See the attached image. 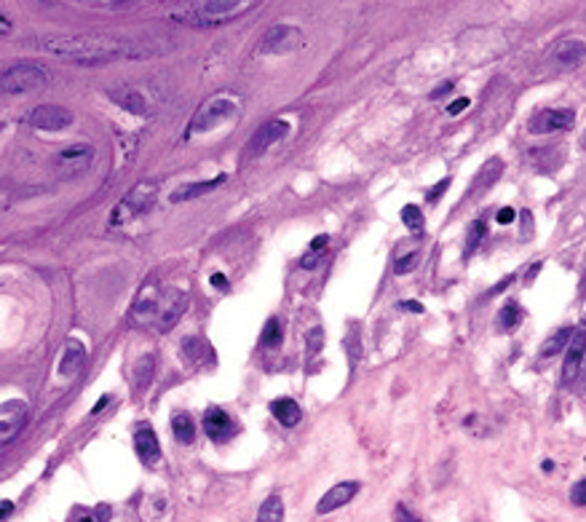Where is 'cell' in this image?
<instances>
[{"label":"cell","instance_id":"19","mask_svg":"<svg viewBox=\"0 0 586 522\" xmlns=\"http://www.w3.org/2000/svg\"><path fill=\"white\" fill-rule=\"evenodd\" d=\"M270 413H273V418L281 423V426H287V428H292L300 423L303 418V410H300V404L290 397H281V399H273L270 402Z\"/></svg>","mask_w":586,"mask_h":522},{"label":"cell","instance_id":"4","mask_svg":"<svg viewBox=\"0 0 586 522\" xmlns=\"http://www.w3.org/2000/svg\"><path fill=\"white\" fill-rule=\"evenodd\" d=\"M257 0H198L193 6V22L195 25H220L230 22L249 11Z\"/></svg>","mask_w":586,"mask_h":522},{"label":"cell","instance_id":"31","mask_svg":"<svg viewBox=\"0 0 586 522\" xmlns=\"http://www.w3.org/2000/svg\"><path fill=\"white\" fill-rule=\"evenodd\" d=\"M570 501H573L576 506H586V479L576 482V485L570 488Z\"/></svg>","mask_w":586,"mask_h":522},{"label":"cell","instance_id":"13","mask_svg":"<svg viewBox=\"0 0 586 522\" xmlns=\"http://www.w3.org/2000/svg\"><path fill=\"white\" fill-rule=\"evenodd\" d=\"M576 124V113L573 110H543L530 121V131L533 134H549V131H565L573 129Z\"/></svg>","mask_w":586,"mask_h":522},{"label":"cell","instance_id":"48","mask_svg":"<svg viewBox=\"0 0 586 522\" xmlns=\"http://www.w3.org/2000/svg\"><path fill=\"white\" fill-rule=\"evenodd\" d=\"M584 274H586V271H584Z\"/></svg>","mask_w":586,"mask_h":522},{"label":"cell","instance_id":"29","mask_svg":"<svg viewBox=\"0 0 586 522\" xmlns=\"http://www.w3.org/2000/svg\"><path fill=\"white\" fill-rule=\"evenodd\" d=\"M321 348H324V329H321V327H314V329L308 332V338H305V351H308V356H316Z\"/></svg>","mask_w":586,"mask_h":522},{"label":"cell","instance_id":"20","mask_svg":"<svg viewBox=\"0 0 586 522\" xmlns=\"http://www.w3.org/2000/svg\"><path fill=\"white\" fill-rule=\"evenodd\" d=\"M225 182V174H217L215 180H209V182H191V185H182V188H177L174 193H171V201L177 204V201H191V199H198V196H204V193H209V191H215L217 185Z\"/></svg>","mask_w":586,"mask_h":522},{"label":"cell","instance_id":"36","mask_svg":"<svg viewBox=\"0 0 586 522\" xmlns=\"http://www.w3.org/2000/svg\"><path fill=\"white\" fill-rule=\"evenodd\" d=\"M396 522H420L415 514H410L407 512V506L404 503H396Z\"/></svg>","mask_w":586,"mask_h":522},{"label":"cell","instance_id":"8","mask_svg":"<svg viewBox=\"0 0 586 522\" xmlns=\"http://www.w3.org/2000/svg\"><path fill=\"white\" fill-rule=\"evenodd\" d=\"M188 308V292H180V290H164L161 292V300H158V314H155V329L161 332H169L174 324L180 322V316L185 314Z\"/></svg>","mask_w":586,"mask_h":522},{"label":"cell","instance_id":"40","mask_svg":"<svg viewBox=\"0 0 586 522\" xmlns=\"http://www.w3.org/2000/svg\"><path fill=\"white\" fill-rule=\"evenodd\" d=\"M11 512H14V503H11V501H0V522L6 520Z\"/></svg>","mask_w":586,"mask_h":522},{"label":"cell","instance_id":"32","mask_svg":"<svg viewBox=\"0 0 586 522\" xmlns=\"http://www.w3.org/2000/svg\"><path fill=\"white\" fill-rule=\"evenodd\" d=\"M447 188H450V177H444L437 188H431V191H428V204H437V201L442 199V193H444Z\"/></svg>","mask_w":586,"mask_h":522},{"label":"cell","instance_id":"21","mask_svg":"<svg viewBox=\"0 0 586 522\" xmlns=\"http://www.w3.org/2000/svg\"><path fill=\"white\" fill-rule=\"evenodd\" d=\"M110 97L118 102L121 107H126L129 113H137V116H145L147 113V102L142 97V91H137V89H118Z\"/></svg>","mask_w":586,"mask_h":522},{"label":"cell","instance_id":"28","mask_svg":"<svg viewBox=\"0 0 586 522\" xmlns=\"http://www.w3.org/2000/svg\"><path fill=\"white\" fill-rule=\"evenodd\" d=\"M482 236H485V220H477V223L471 225L468 236H466V257H468V254H474V249L479 247Z\"/></svg>","mask_w":586,"mask_h":522},{"label":"cell","instance_id":"9","mask_svg":"<svg viewBox=\"0 0 586 522\" xmlns=\"http://www.w3.org/2000/svg\"><path fill=\"white\" fill-rule=\"evenodd\" d=\"M27 124L41 131H62V129L73 126V113L62 105H38L27 116Z\"/></svg>","mask_w":586,"mask_h":522},{"label":"cell","instance_id":"1","mask_svg":"<svg viewBox=\"0 0 586 522\" xmlns=\"http://www.w3.org/2000/svg\"><path fill=\"white\" fill-rule=\"evenodd\" d=\"M38 46L49 54L83 62V65H97L107 59H121V56H134L137 51L123 41L102 38V35H75V38H38Z\"/></svg>","mask_w":586,"mask_h":522},{"label":"cell","instance_id":"18","mask_svg":"<svg viewBox=\"0 0 586 522\" xmlns=\"http://www.w3.org/2000/svg\"><path fill=\"white\" fill-rule=\"evenodd\" d=\"M86 362V348L80 340H67V346L62 351V359H59V375L62 378H73V375L80 373Z\"/></svg>","mask_w":586,"mask_h":522},{"label":"cell","instance_id":"16","mask_svg":"<svg viewBox=\"0 0 586 522\" xmlns=\"http://www.w3.org/2000/svg\"><path fill=\"white\" fill-rule=\"evenodd\" d=\"M134 448H137V455L142 458L145 466H155L161 461V445H158V437L153 434L150 426H140L137 434H134Z\"/></svg>","mask_w":586,"mask_h":522},{"label":"cell","instance_id":"45","mask_svg":"<svg viewBox=\"0 0 586 522\" xmlns=\"http://www.w3.org/2000/svg\"><path fill=\"white\" fill-rule=\"evenodd\" d=\"M80 522H94V520H89V517H83V520H80Z\"/></svg>","mask_w":586,"mask_h":522},{"label":"cell","instance_id":"5","mask_svg":"<svg viewBox=\"0 0 586 522\" xmlns=\"http://www.w3.org/2000/svg\"><path fill=\"white\" fill-rule=\"evenodd\" d=\"M46 86V73L38 65H14L0 73V89L8 94H27Z\"/></svg>","mask_w":586,"mask_h":522},{"label":"cell","instance_id":"23","mask_svg":"<svg viewBox=\"0 0 586 522\" xmlns=\"http://www.w3.org/2000/svg\"><path fill=\"white\" fill-rule=\"evenodd\" d=\"M570 338H573V327H562V329H557L546 343H543V348H541V356L543 359H552V356H557L560 351H565L567 348V343H570Z\"/></svg>","mask_w":586,"mask_h":522},{"label":"cell","instance_id":"14","mask_svg":"<svg viewBox=\"0 0 586 522\" xmlns=\"http://www.w3.org/2000/svg\"><path fill=\"white\" fill-rule=\"evenodd\" d=\"M204 431H206L209 439H215V442H228V439L239 431V426H236V421H233L225 410L212 407V410L204 415Z\"/></svg>","mask_w":586,"mask_h":522},{"label":"cell","instance_id":"2","mask_svg":"<svg viewBox=\"0 0 586 522\" xmlns=\"http://www.w3.org/2000/svg\"><path fill=\"white\" fill-rule=\"evenodd\" d=\"M158 193H161V182L158 180H140L137 185H131L123 193V199L110 212V225H126L145 217L147 212L155 206Z\"/></svg>","mask_w":586,"mask_h":522},{"label":"cell","instance_id":"30","mask_svg":"<svg viewBox=\"0 0 586 522\" xmlns=\"http://www.w3.org/2000/svg\"><path fill=\"white\" fill-rule=\"evenodd\" d=\"M417 260H420V257H417V252H413V254H407V257H402V260H399V263H396V265H393V274H410V271H413V268H415L417 265Z\"/></svg>","mask_w":586,"mask_h":522},{"label":"cell","instance_id":"34","mask_svg":"<svg viewBox=\"0 0 586 522\" xmlns=\"http://www.w3.org/2000/svg\"><path fill=\"white\" fill-rule=\"evenodd\" d=\"M514 217H517V212H514L512 206H503V209H498V215H495L498 225H512Z\"/></svg>","mask_w":586,"mask_h":522},{"label":"cell","instance_id":"22","mask_svg":"<svg viewBox=\"0 0 586 522\" xmlns=\"http://www.w3.org/2000/svg\"><path fill=\"white\" fill-rule=\"evenodd\" d=\"M171 431H174V439L180 445H191L195 439V423L188 413H177L171 418Z\"/></svg>","mask_w":586,"mask_h":522},{"label":"cell","instance_id":"43","mask_svg":"<svg viewBox=\"0 0 586 522\" xmlns=\"http://www.w3.org/2000/svg\"><path fill=\"white\" fill-rule=\"evenodd\" d=\"M541 265H543V263H533V268L528 271V276H525V281H533V279H536V276H538V271H541Z\"/></svg>","mask_w":586,"mask_h":522},{"label":"cell","instance_id":"26","mask_svg":"<svg viewBox=\"0 0 586 522\" xmlns=\"http://www.w3.org/2000/svg\"><path fill=\"white\" fill-rule=\"evenodd\" d=\"M402 223L407 225V230H413V233H423L426 223H423V212H420V206L407 204V206L402 209Z\"/></svg>","mask_w":586,"mask_h":522},{"label":"cell","instance_id":"47","mask_svg":"<svg viewBox=\"0 0 586 522\" xmlns=\"http://www.w3.org/2000/svg\"><path fill=\"white\" fill-rule=\"evenodd\" d=\"M584 148H586V134H584Z\"/></svg>","mask_w":586,"mask_h":522},{"label":"cell","instance_id":"24","mask_svg":"<svg viewBox=\"0 0 586 522\" xmlns=\"http://www.w3.org/2000/svg\"><path fill=\"white\" fill-rule=\"evenodd\" d=\"M257 522H284V501H281V496H270L263 501V506L257 512Z\"/></svg>","mask_w":586,"mask_h":522},{"label":"cell","instance_id":"35","mask_svg":"<svg viewBox=\"0 0 586 522\" xmlns=\"http://www.w3.org/2000/svg\"><path fill=\"white\" fill-rule=\"evenodd\" d=\"M327 244H329V236H316L314 241H311V247H308V252H316V254H324V249H327Z\"/></svg>","mask_w":586,"mask_h":522},{"label":"cell","instance_id":"7","mask_svg":"<svg viewBox=\"0 0 586 522\" xmlns=\"http://www.w3.org/2000/svg\"><path fill=\"white\" fill-rule=\"evenodd\" d=\"M300 43H303V35H300L297 27L273 25L268 32L260 38L257 51H260V54H287V51L300 49Z\"/></svg>","mask_w":586,"mask_h":522},{"label":"cell","instance_id":"33","mask_svg":"<svg viewBox=\"0 0 586 522\" xmlns=\"http://www.w3.org/2000/svg\"><path fill=\"white\" fill-rule=\"evenodd\" d=\"M137 370H142V380H140V386H147V380H150V375H153V356H145V359L137 365Z\"/></svg>","mask_w":586,"mask_h":522},{"label":"cell","instance_id":"25","mask_svg":"<svg viewBox=\"0 0 586 522\" xmlns=\"http://www.w3.org/2000/svg\"><path fill=\"white\" fill-rule=\"evenodd\" d=\"M522 322V311H519V305L509 300V303H503V308H501V314H498V329L501 332H514L517 327Z\"/></svg>","mask_w":586,"mask_h":522},{"label":"cell","instance_id":"15","mask_svg":"<svg viewBox=\"0 0 586 522\" xmlns=\"http://www.w3.org/2000/svg\"><path fill=\"white\" fill-rule=\"evenodd\" d=\"M356 493H359V485H356V482H338L335 488H329V490L321 496L316 512L318 514H329V512H335V509L345 506V503L356 496Z\"/></svg>","mask_w":586,"mask_h":522},{"label":"cell","instance_id":"44","mask_svg":"<svg viewBox=\"0 0 586 522\" xmlns=\"http://www.w3.org/2000/svg\"><path fill=\"white\" fill-rule=\"evenodd\" d=\"M541 469H543V472H552V469H554V461H543Z\"/></svg>","mask_w":586,"mask_h":522},{"label":"cell","instance_id":"38","mask_svg":"<svg viewBox=\"0 0 586 522\" xmlns=\"http://www.w3.org/2000/svg\"><path fill=\"white\" fill-rule=\"evenodd\" d=\"M453 91V80H447V83H442V86H437L434 91H431V97L434 100H440V97H444V94H450Z\"/></svg>","mask_w":586,"mask_h":522},{"label":"cell","instance_id":"27","mask_svg":"<svg viewBox=\"0 0 586 522\" xmlns=\"http://www.w3.org/2000/svg\"><path fill=\"white\" fill-rule=\"evenodd\" d=\"M281 338H284V332H281V324H279V319L273 316V319H268L265 329H263V346H265V348H279V346H281Z\"/></svg>","mask_w":586,"mask_h":522},{"label":"cell","instance_id":"12","mask_svg":"<svg viewBox=\"0 0 586 522\" xmlns=\"http://www.w3.org/2000/svg\"><path fill=\"white\" fill-rule=\"evenodd\" d=\"M584 354H586V324L581 327H576L573 329V338H570V343L565 348V373H562V380L565 383H573L576 380V375L581 370V362H584Z\"/></svg>","mask_w":586,"mask_h":522},{"label":"cell","instance_id":"10","mask_svg":"<svg viewBox=\"0 0 586 522\" xmlns=\"http://www.w3.org/2000/svg\"><path fill=\"white\" fill-rule=\"evenodd\" d=\"M94 155L97 153H94L91 145H73V148L62 150L56 155V169H59L62 177H75V174L86 172L91 166Z\"/></svg>","mask_w":586,"mask_h":522},{"label":"cell","instance_id":"6","mask_svg":"<svg viewBox=\"0 0 586 522\" xmlns=\"http://www.w3.org/2000/svg\"><path fill=\"white\" fill-rule=\"evenodd\" d=\"M30 418V404L25 399H8L0 404V448L11 445Z\"/></svg>","mask_w":586,"mask_h":522},{"label":"cell","instance_id":"39","mask_svg":"<svg viewBox=\"0 0 586 522\" xmlns=\"http://www.w3.org/2000/svg\"><path fill=\"white\" fill-rule=\"evenodd\" d=\"M402 308H404V311H415V314H423V311H426L417 300H407V303H402Z\"/></svg>","mask_w":586,"mask_h":522},{"label":"cell","instance_id":"37","mask_svg":"<svg viewBox=\"0 0 586 522\" xmlns=\"http://www.w3.org/2000/svg\"><path fill=\"white\" fill-rule=\"evenodd\" d=\"M468 105H471V102H468V97H461V100H455L453 105H450V107H447V113H450V116H458V113H464Z\"/></svg>","mask_w":586,"mask_h":522},{"label":"cell","instance_id":"3","mask_svg":"<svg viewBox=\"0 0 586 522\" xmlns=\"http://www.w3.org/2000/svg\"><path fill=\"white\" fill-rule=\"evenodd\" d=\"M236 113H239V97H233L230 91H220L206 102H201V107L195 110L193 121L188 126V137L191 134H206L225 121H230Z\"/></svg>","mask_w":586,"mask_h":522},{"label":"cell","instance_id":"11","mask_svg":"<svg viewBox=\"0 0 586 522\" xmlns=\"http://www.w3.org/2000/svg\"><path fill=\"white\" fill-rule=\"evenodd\" d=\"M287 134H290V124H287L284 118H273V121L263 124L254 131V137H252V142H249V153H252V155L265 153V150H270L273 145H279L281 140H287Z\"/></svg>","mask_w":586,"mask_h":522},{"label":"cell","instance_id":"46","mask_svg":"<svg viewBox=\"0 0 586 522\" xmlns=\"http://www.w3.org/2000/svg\"><path fill=\"white\" fill-rule=\"evenodd\" d=\"M113 3H126V0H113Z\"/></svg>","mask_w":586,"mask_h":522},{"label":"cell","instance_id":"42","mask_svg":"<svg viewBox=\"0 0 586 522\" xmlns=\"http://www.w3.org/2000/svg\"><path fill=\"white\" fill-rule=\"evenodd\" d=\"M512 279H514V276H506V279H503V281H501L498 287H492V290H490V295H498V292H503V290H506V287L512 284Z\"/></svg>","mask_w":586,"mask_h":522},{"label":"cell","instance_id":"17","mask_svg":"<svg viewBox=\"0 0 586 522\" xmlns=\"http://www.w3.org/2000/svg\"><path fill=\"white\" fill-rule=\"evenodd\" d=\"M586 59V43L578 41V38H570V41H562L560 46L554 49V65L557 67H578Z\"/></svg>","mask_w":586,"mask_h":522},{"label":"cell","instance_id":"41","mask_svg":"<svg viewBox=\"0 0 586 522\" xmlns=\"http://www.w3.org/2000/svg\"><path fill=\"white\" fill-rule=\"evenodd\" d=\"M212 284H215V290H228V279H225L222 274L212 276Z\"/></svg>","mask_w":586,"mask_h":522}]
</instances>
